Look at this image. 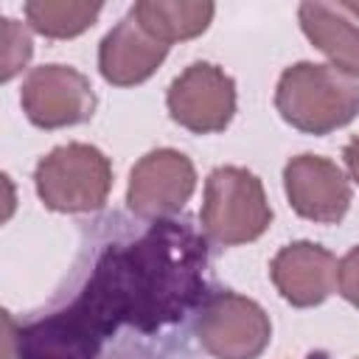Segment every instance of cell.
I'll return each instance as SVG.
<instances>
[{
  "mask_svg": "<svg viewBox=\"0 0 359 359\" xmlns=\"http://www.w3.org/2000/svg\"><path fill=\"white\" fill-rule=\"evenodd\" d=\"M345 163H348L351 177L359 182V137H353V140L345 146Z\"/></svg>",
  "mask_w": 359,
  "mask_h": 359,
  "instance_id": "cell-19",
  "label": "cell"
},
{
  "mask_svg": "<svg viewBox=\"0 0 359 359\" xmlns=\"http://www.w3.org/2000/svg\"><path fill=\"white\" fill-rule=\"evenodd\" d=\"M199 219L210 241L236 247L258 238L269 227L272 210L255 174H250L247 168L222 165L213 168L205 180Z\"/></svg>",
  "mask_w": 359,
  "mask_h": 359,
  "instance_id": "cell-3",
  "label": "cell"
},
{
  "mask_svg": "<svg viewBox=\"0 0 359 359\" xmlns=\"http://www.w3.org/2000/svg\"><path fill=\"white\" fill-rule=\"evenodd\" d=\"M20 101L28 121L42 129L81 123L95 109V95L87 76L67 65L34 67L22 81Z\"/></svg>",
  "mask_w": 359,
  "mask_h": 359,
  "instance_id": "cell-7",
  "label": "cell"
},
{
  "mask_svg": "<svg viewBox=\"0 0 359 359\" xmlns=\"http://www.w3.org/2000/svg\"><path fill=\"white\" fill-rule=\"evenodd\" d=\"M101 14V3H73V0H34L25 3L28 22L50 36V39H67L81 31H87L95 17Z\"/></svg>",
  "mask_w": 359,
  "mask_h": 359,
  "instance_id": "cell-15",
  "label": "cell"
},
{
  "mask_svg": "<svg viewBox=\"0 0 359 359\" xmlns=\"http://www.w3.org/2000/svg\"><path fill=\"white\" fill-rule=\"evenodd\" d=\"M104 339L76 303L17 328L20 359H95Z\"/></svg>",
  "mask_w": 359,
  "mask_h": 359,
  "instance_id": "cell-10",
  "label": "cell"
},
{
  "mask_svg": "<svg viewBox=\"0 0 359 359\" xmlns=\"http://www.w3.org/2000/svg\"><path fill=\"white\" fill-rule=\"evenodd\" d=\"M3 359H20L17 351V323L8 311H3Z\"/></svg>",
  "mask_w": 359,
  "mask_h": 359,
  "instance_id": "cell-18",
  "label": "cell"
},
{
  "mask_svg": "<svg viewBox=\"0 0 359 359\" xmlns=\"http://www.w3.org/2000/svg\"><path fill=\"white\" fill-rule=\"evenodd\" d=\"M275 107L294 129L328 135L359 112V81L331 65L297 62L280 76Z\"/></svg>",
  "mask_w": 359,
  "mask_h": 359,
  "instance_id": "cell-2",
  "label": "cell"
},
{
  "mask_svg": "<svg viewBox=\"0 0 359 359\" xmlns=\"http://www.w3.org/2000/svg\"><path fill=\"white\" fill-rule=\"evenodd\" d=\"M194 188V163L182 151L157 149L135 163L129 174L126 202L143 219H165L185 208Z\"/></svg>",
  "mask_w": 359,
  "mask_h": 359,
  "instance_id": "cell-8",
  "label": "cell"
},
{
  "mask_svg": "<svg viewBox=\"0 0 359 359\" xmlns=\"http://www.w3.org/2000/svg\"><path fill=\"white\" fill-rule=\"evenodd\" d=\"M165 101L180 126L196 135H210L230 123L236 112V84L222 67L194 62L171 81Z\"/></svg>",
  "mask_w": 359,
  "mask_h": 359,
  "instance_id": "cell-6",
  "label": "cell"
},
{
  "mask_svg": "<svg viewBox=\"0 0 359 359\" xmlns=\"http://www.w3.org/2000/svg\"><path fill=\"white\" fill-rule=\"evenodd\" d=\"M196 337L216 359H255L269 345L272 325L255 300L236 292H219L205 300L196 320Z\"/></svg>",
  "mask_w": 359,
  "mask_h": 359,
  "instance_id": "cell-5",
  "label": "cell"
},
{
  "mask_svg": "<svg viewBox=\"0 0 359 359\" xmlns=\"http://www.w3.org/2000/svg\"><path fill=\"white\" fill-rule=\"evenodd\" d=\"M342 8H345V11H351V14H356V17H359V3H342Z\"/></svg>",
  "mask_w": 359,
  "mask_h": 359,
  "instance_id": "cell-20",
  "label": "cell"
},
{
  "mask_svg": "<svg viewBox=\"0 0 359 359\" xmlns=\"http://www.w3.org/2000/svg\"><path fill=\"white\" fill-rule=\"evenodd\" d=\"M34 182L45 208L62 213H87L107 202L112 165L95 146L67 143L39 160Z\"/></svg>",
  "mask_w": 359,
  "mask_h": 359,
  "instance_id": "cell-4",
  "label": "cell"
},
{
  "mask_svg": "<svg viewBox=\"0 0 359 359\" xmlns=\"http://www.w3.org/2000/svg\"><path fill=\"white\" fill-rule=\"evenodd\" d=\"M213 3H180V0H143L132 6V17L160 42L171 45L202 34L213 20Z\"/></svg>",
  "mask_w": 359,
  "mask_h": 359,
  "instance_id": "cell-14",
  "label": "cell"
},
{
  "mask_svg": "<svg viewBox=\"0 0 359 359\" xmlns=\"http://www.w3.org/2000/svg\"><path fill=\"white\" fill-rule=\"evenodd\" d=\"M339 261L320 244L294 241L283 247L269 266L272 283L292 306H317L337 289Z\"/></svg>",
  "mask_w": 359,
  "mask_h": 359,
  "instance_id": "cell-11",
  "label": "cell"
},
{
  "mask_svg": "<svg viewBox=\"0 0 359 359\" xmlns=\"http://www.w3.org/2000/svg\"><path fill=\"white\" fill-rule=\"evenodd\" d=\"M289 205L311 222L334 224L348 213L351 185L337 163L317 154L292 157L283 168Z\"/></svg>",
  "mask_w": 359,
  "mask_h": 359,
  "instance_id": "cell-9",
  "label": "cell"
},
{
  "mask_svg": "<svg viewBox=\"0 0 359 359\" xmlns=\"http://www.w3.org/2000/svg\"><path fill=\"white\" fill-rule=\"evenodd\" d=\"M168 45L154 39L132 14H126L101 42L98 67L115 87H132L146 81L165 59Z\"/></svg>",
  "mask_w": 359,
  "mask_h": 359,
  "instance_id": "cell-12",
  "label": "cell"
},
{
  "mask_svg": "<svg viewBox=\"0 0 359 359\" xmlns=\"http://www.w3.org/2000/svg\"><path fill=\"white\" fill-rule=\"evenodd\" d=\"M31 59V36L28 31L11 20V17H3V81L14 79L25 62Z\"/></svg>",
  "mask_w": 359,
  "mask_h": 359,
  "instance_id": "cell-16",
  "label": "cell"
},
{
  "mask_svg": "<svg viewBox=\"0 0 359 359\" xmlns=\"http://www.w3.org/2000/svg\"><path fill=\"white\" fill-rule=\"evenodd\" d=\"M337 289L339 294L353 303L359 309V247H353L342 261H339V269H337Z\"/></svg>",
  "mask_w": 359,
  "mask_h": 359,
  "instance_id": "cell-17",
  "label": "cell"
},
{
  "mask_svg": "<svg viewBox=\"0 0 359 359\" xmlns=\"http://www.w3.org/2000/svg\"><path fill=\"white\" fill-rule=\"evenodd\" d=\"M303 34L331 59V67L359 76V28L337 8L323 3H303L297 8Z\"/></svg>",
  "mask_w": 359,
  "mask_h": 359,
  "instance_id": "cell-13",
  "label": "cell"
},
{
  "mask_svg": "<svg viewBox=\"0 0 359 359\" xmlns=\"http://www.w3.org/2000/svg\"><path fill=\"white\" fill-rule=\"evenodd\" d=\"M205 241L185 224L157 222L137 241L109 247L73 300L104 334L154 331L182 320L205 294Z\"/></svg>",
  "mask_w": 359,
  "mask_h": 359,
  "instance_id": "cell-1",
  "label": "cell"
}]
</instances>
